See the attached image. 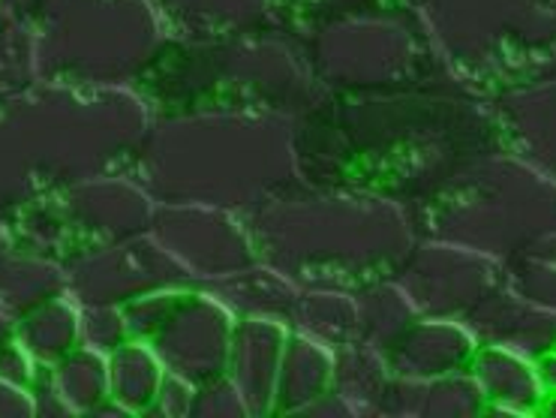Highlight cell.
I'll return each mask as SVG.
<instances>
[{
	"instance_id": "8992f818",
	"label": "cell",
	"mask_w": 556,
	"mask_h": 418,
	"mask_svg": "<svg viewBox=\"0 0 556 418\" xmlns=\"http://www.w3.org/2000/svg\"><path fill=\"white\" fill-rule=\"evenodd\" d=\"M163 248L181 262L195 283L241 271L260 262L247 220H235L232 211L211 205H166L154 214Z\"/></svg>"
},
{
	"instance_id": "3957f363",
	"label": "cell",
	"mask_w": 556,
	"mask_h": 418,
	"mask_svg": "<svg viewBox=\"0 0 556 418\" xmlns=\"http://www.w3.org/2000/svg\"><path fill=\"white\" fill-rule=\"evenodd\" d=\"M464 18L448 40L469 88L491 100L556 81V0H454Z\"/></svg>"
},
{
	"instance_id": "e0dca14e",
	"label": "cell",
	"mask_w": 556,
	"mask_h": 418,
	"mask_svg": "<svg viewBox=\"0 0 556 418\" xmlns=\"http://www.w3.org/2000/svg\"><path fill=\"white\" fill-rule=\"evenodd\" d=\"M355 301H358V340L382 353H389L391 343L421 316L394 277L358 289Z\"/></svg>"
},
{
	"instance_id": "ffe728a7",
	"label": "cell",
	"mask_w": 556,
	"mask_h": 418,
	"mask_svg": "<svg viewBox=\"0 0 556 418\" xmlns=\"http://www.w3.org/2000/svg\"><path fill=\"white\" fill-rule=\"evenodd\" d=\"M542 416H556V394H547V397H544Z\"/></svg>"
},
{
	"instance_id": "4fadbf2b",
	"label": "cell",
	"mask_w": 556,
	"mask_h": 418,
	"mask_svg": "<svg viewBox=\"0 0 556 418\" xmlns=\"http://www.w3.org/2000/svg\"><path fill=\"white\" fill-rule=\"evenodd\" d=\"M199 287L207 289L220 304H226L235 319L265 316V319H283V322H289L298 292H301L289 277L274 271L265 262H253L241 271L207 280Z\"/></svg>"
},
{
	"instance_id": "277c9868",
	"label": "cell",
	"mask_w": 556,
	"mask_h": 418,
	"mask_svg": "<svg viewBox=\"0 0 556 418\" xmlns=\"http://www.w3.org/2000/svg\"><path fill=\"white\" fill-rule=\"evenodd\" d=\"M232 331L235 316L226 304L202 287H181L175 289L168 311L144 340L154 346L168 373L205 385L226 377Z\"/></svg>"
},
{
	"instance_id": "6da1fadb",
	"label": "cell",
	"mask_w": 556,
	"mask_h": 418,
	"mask_svg": "<svg viewBox=\"0 0 556 418\" xmlns=\"http://www.w3.org/2000/svg\"><path fill=\"white\" fill-rule=\"evenodd\" d=\"M260 262L298 289H358L397 277L421 241L403 202L313 187L311 197L289 190L244 214Z\"/></svg>"
},
{
	"instance_id": "8fae6325",
	"label": "cell",
	"mask_w": 556,
	"mask_h": 418,
	"mask_svg": "<svg viewBox=\"0 0 556 418\" xmlns=\"http://www.w3.org/2000/svg\"><path fill=\"white\" fill-rule=\"evenodd\" d=\"M469 373L479 382L488 413L500 416H539L544 406V382L535 358L505 346H479Z\"/></svg>"
},
{
	"instance_id": "7a4b0ae2",
	"label": "cell",
	"mask_w": 556,
	"mask_h": 418,
	"mask_svg": "<svg viewBox=\"0 0 556 418\" xmlns=\"http://www.w3.org/2000/svg\"><path fill=\"white\" fill-rule=\"evenodd\" d=\"M406 208L418 238L505 262L556 232V181L511 148H496L466 160L430 197Z\"/></svg>"
},
{
	"instance_id": "d6986e66",
	"label": "cell",
	"mask_w": 556,
	"mask_h": 418,
	"mask_svg": "<svg viewBox=\"0 0 556 418\" xmlns=\"http://www.w3.org/2000/svg\"><path fill=\"white\" fill-rule=\"evenodd\" d=\"M535 367H539V377L544 382V392L556 394V346L554 350H547L544 355L535 358Z\"/></svg>"
},
{
	"instance_id": "7c38bea8",
	"label": "cell",
	"mask_w": 556,
	"mask_h": 418,
	"mask_svg": "<svg viewBox=\"0 0 556 418\" xmlns=\"http://www.w3.org/2000/svg\"><path fill=\"white\" fill-rule=\"evenodd\" d=\"M379 413H413V416H481L488 413L484 394L469 370L433 379L394 377L391 373Z\"/></svg>"
},
{
	"instance_id": "5bb4252c",
	"label": "cell",
	"mask_w": 556,
	"mask_h": 418,
	"mask_svg": "<svg viewBox=\"0 0 556 418\" xmlns=\"http://www.w3.org/2000/svg\"><path fill=\"white\" fill-rule=\"evenodd\" d=\"M331 379H334V350L295 331L286 340L274 413H307L319 397L331 392Z\"/></svg>"
},
{
	"instance_id": "ac0fdd59",
	"label": "cell",
	"mask_w": 556,
	"mask_h": 418,
	"mask_svg": "<svg viewBox=\"0 0 556 418\" xmlns=\"http://www.w3.org/2000/svg\"><path fill=\"white\" fill-rule=\"evenodd\" d=\"M505 287L556 314V232L535 238L503 262Z\"/></svg>"
},
{
	"instance_id": "5b68a950",
	"label": "cell",
	"mask_w": 556,
	"mask_h": 418,
	"mask_svg": "<svg viewBox=\"0 0 556 418\" xmlns=\"http://www.w3.org/2000/svg\"><path fill=\"white\" fill-rule=\"evenodd\" d=\"M394 280L406 289L421 316L464 322L503 283V262L457 244L421 238Z\"/></svg>"
},
{
	"instance_id": "ba28073f",
	"label": "cell",
	"mask_w": 556,
	"mask_h": 418,
	"mask_svg": "<svg viewBox=\"0 0 556 418\" xmlns=\"http://www.w3.org/2000/svg\"><path fill=\"white\" fill-rule=\"evenodd\" d=\"M479 346H505L539 358L556 346V314L523 299L505 280L464 319Z\"/></svg>"
},
{
	"instance_id": "9c48e42d",
	"label": "cell",
	"mask_w": 556,
	"mask_h": 418,
	"mask_svg": "<svg viewBox=\"0 0 556 418\" xmlns=\"http://www.w3.org/2000/svg\"><path fill=\"white\" fill-rule=\"evenodd\" d=\"M479 340L460 319L418 316L386 353L394 377L433 379L469 370Z\"/></svg>"
},
{
	"instance_id": "30bf717a",
	"label": "cell",
	"mask_w": 556,
	"mask_h": 418,
	"mask_svg": "<svg viewBox=\"0 0 556 418\" xmlns=\"http://www.w3.org/2000/svg\"><path fill=\"white\" fill-rule=\"evenodd\" d=\"M491 103L505 144L556 181V81L508 91Z\"/></svg>"
},
{
	"instance_id": "52a82bcc",
	"label": "cell",
	"mask_w": 556,
	"mask_h": 418,
	"mask_svg": "<svg viewBox=\"0 0 556 418\" xmlns=\"http://www.w3.org/2000/svg\"><path fill=\"white\" fill-rule=\"evenodd\" d=\"M286 340L289 331L283 319H265V316L235 319L226 377L232 379L250 413H274Z\"/></svg>"
},
{
	"instance_id": "2e32d148",
	"label": "cell",
	"mask_w": 556,
	"mask_h": 418,
	"mask_svg": "<svg viewBox=\"0 0 556 418\" xmlns=\"http://www.w3.org/2000/svg\"><path fill=\"white\" fill-rule=\"evenodd\" d=\"M391 379V365L382 350L364 340H352L334 350V379L331 392H337L358 413H379V401Z\"/></svg>"
},
{
	"instance_id": "9a60e30c",
	"label": "cell",
	"mask_w": 556,
	"mask_h": 418,
	"mask_svg": "<svg viewBox=\"0 0 556 418\" xmlns=\"http://www.w3.org/2000/svg\"><path fill=\"white\" fill-rule=\"evenodd\" d=\"M289 326L298 334L319 340L328 350L358 340V301L337 289H301Z\"/></svg>"
}]
</instances>
